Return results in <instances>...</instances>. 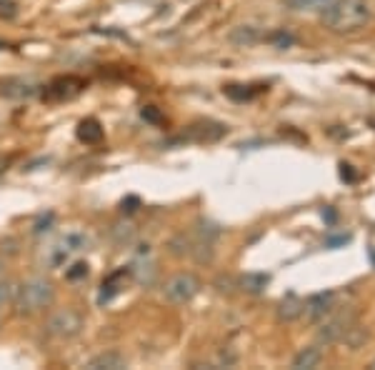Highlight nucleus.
Wrapping results in <instances>:
<instances>
[{"mask_svg":"<svg viewBox=\"0 0 375 370\" xmlns=\"http://www.w3.org/2000/svg\"><path fill=\"white\" fill-rule=\"evenodd\" d=\"M323 20L335 33H353V30L363 28L370 18V10L365 0H335L333 6L321 13Z\"/></svg>","mask_w":375,"mask_h":370,"instance_id":"f257e3e1","label":"nucleus"},{"mask_svg":"<svg viewBox=\"0 0 375 370\" xmlns=\"http://www.w3.org/2000/svg\"><path fill=\"white\" fill-rule=\"evenodd\" d=\"M13 300H15V311L20 316H36L55 300V288L45 278H30L15 290Z\"/></svg>","mask_w":375,"mask_h":370,"instance_id":"f03ea898","label":"nucleus"},{"mask_svg":"<svg viewBox=\"0 0 375 370\" xmlns=\"http://www.w3.org/2000/svg\"><path fill=\"white\" fill-rule=\"evenodd\" d=\"M83 325H85V320L80 313L73 311V308H60V311H55L53 316L48 318L45 330H48V335L55 338V341H73L75 335H80Z\"/></svg>","mask_w":375,"mask_h":370,"instance_id":"7ed1b4c3","label":"nucleus"},{"mask_svg":"<svg viewBox=\"0 0 375 370\" xmlns=\"http://www.w3.org/2000/svg\"><path fill=\"white\" fill-rule=\"evenodd\" d=\"M198 293H200V281H198L193 273L173 275V278L166 283V288H163V295H166V298L170 300V303H175V305L191 303Z\"/></svg>","mask_w":375,"mask_h":370,"instance_id":"20e7f679","label":"nucleus"},{"mask_svg":"<svg viewBox=\"0 0 375 370\" xmlns=\"http://www.w3.org/2000/svg\"><path fill=\"white\" fill-rule=\"evenodd\" d=\"M85 248H88V238H85L83 233H68L60 243H55L53 248H50L48 265L50 268H63L75 253L85 251Z\"/></svg>","mask_w":375,"mask_h":370,"instance_id":"39448f33","label":"nucleus"},{"mask_svg":"<svg viewBox=\"0 0 375 370\" xmlns=\"http://www.w3.org/2000/svg\"><path fill=\"white\" fill-rule=\"evenodd\" d=\"M80 90H83V80L66 75V78H55L53 83L45 88V98H48V101H68V98H75Z\"/></svg>","mask_w":375,"mask_h":370,"instance_id":"423d86ee","label":"nucleus"},{"mask_svg":"<svg viewBox=\"0 0 375 370\" xmlns=\"http://www.w3.org/2000/svg\"><path fill=\"white\" fill-rule=\"evenodd\" d=\"M348 325H351V318L335 316V318H330V320L323 323L321 330H318V338H321V343H325V346H330V343H338V341H343V338H346L348 330H353V328H348Z\"/></svg>","mask_w":375,"mask_h":370,"instance_id":"0eeeda50","label":"nucleus"},{"mask_svg":"<svg viewBox=\"0 0 375 370\" xmlns=\"http://www.w3.org/2000/svg\"><path fill=\"white\" fill-rule=\"evenodd\" d=\"M128 275H133V281H135L138 286H153L158 268H155V263L150 260V251L145 253V256L140 253V258L133 260V265L128 268Z\"/></svg>","mask_w":375,"mask_h":370,"instance_id":"6e6552de","label":"nucleus"},{"mask_svg":"<svg viewBox=\"0 0 375 370\" xmlns=\"http://www.w3.org/2000/svg\"><path fill=\"white\" fill-rule=\"evenodd\" d=\"M38 90H41V85L28 78H10L6 83H0V96L8 98H33Z\"/></svg>","mask_w":375,"mask_h":370,"instance_id":"1a4fd4ad","label":"nucleus"},{"mask_svg":"<svg viewBox=\"0 0 375 370\" xmlns=\"http://www.w3.org/2000/svg\"><path fill=\"white\" fill-rule=\"evenodd\" d=\"M330 303H333V293H318V295L303 300V313L310 320H321L330 313Z\"/></svg>","mask_w":375,"mask_h":370,"instance_id":"9d476101","label":"nucleus"},{"mask_svg":"<svg viewBox=\"0 0 375 370\" xmlns=\"http://www.w3.org/2000/svg\"><path fill=\"white\" fill-rule=\"evenodd\" d=\"M78 140L85 145H98L103 140V126L98 123L96 118H85L78 123V131H75Z\"/></svg>","mask_w":375,"mask_h":370,"instance_id":"9b49d317","label":"nucleus"},{"mask_svg":"<svg viewBox=\"0 0 375 370\" xmlns=\"http://www.w3.org/2000/svg\"><path fill=\"white\" fill-rule=\"evenodd\" d=\"M88 368L90 370H123V368H128V360H125V355H120L118 350H108L90 360Z\"/></svg>","mask_w":375,"mask_h":370,"instance_id":"f8f14e48","label":"nucleus"},{"mask_svg":"<svg viewBox=\"0 0 375 370\" xmlns=\"http://www.w3.org/2000/svg\"><path fill=\"white\" fill-rule=\"evenodd\" d=\"M125 275H128V270H115L113 275H108L105 281H103V286H101V295H98V303L101 305H105V303H110V300L115 298L120 293V283L125 281Z\"/></svg>","mask_w":375,"mask_h":370,"instance_id":"ddd939ff","label":"nucleus"},{"mask_svg":"<svg viewBox=\"0 0 375 370\" xmlns=\"http://www.w3.org/2000/svg\"><path fill=\"white\" fill-rule=\"evenodd\" d=\"M228 40H230L235 48H250V45H256V43L260 40V33H258L253 25H238V28L230 30Z\"/></svg>","mask_w":375,"mask_h":370,"instance_id":"4468645a","label":"nucleus"},{"mask_svg":"<svg viewBox=\"0 0 375 370\" xmlns=\"http://www.w3.org/2000/svg\"><path fill=\"white\" fill-rule=\"evenodd\" d=\"M323 360V353L318 350V348H303V350L293 358V368H298V370H313L318 368Z\"/></svg>","mask_w":375,"mask_h":370,"instance_id":"2eb2a0df","label":"nucleus"},{"mask_svg":"<svg viewBox=\"0 0 375 370\" xmlns=\"http://www.w3.org/2000/svg\"><path fill=\"white\" fill-rule=\"evenodd\" d=\"M303 316V300L298 295H288L278 308V318L280 320H295V318Z\"/></svg>","mask_w":375,"mask_h":370,"instance_id":"dca6fc26","label":"nucleus"},{"mask_svg":"<svg viewBox=\"0 0 375 370\" xmlns=\"http://www.w3.org/2000/svg\"><path fill=\"white\" fill-rule=\"evenodd\" d=\"M223 133H226V128L218 126V123H198V126H193L191 135L196 140H218Z\"/></svg>","mask_w":375,"mask_h":370,"instance_id":"f3484780","label":"nucleus"},{"mask_svg":"<svg viewBox=\"0 0 375 370\" xmlns=\"http://www.w3.org/2000/svg\"><path fill=\"white\" fill-rule=\"evenodd\" d=\"M333 3L335 0H286V6L291 8V10H308V13H313V10L323 13L325 8L333 6Z\"/></svg>","mask_w":375,"mask_h":370,"instance_id":"a211bd4d","label":"nucleus"},{"mask_svg":"<svg viewBox=\"0 0 375 370\" xmlns=\"http://www.w3.org/2000/svg\"><path fill=\"white\" fill-rule=\"evenodd\" d=\"M268 281H270L268 275H260V273L253 275V273H250V275H245L243 281H240V286H243L248 293H260L263 288L268 286Z\"/></svg>","mask_w":375,"mask_h":370,"instance_id":"6ab92c4d","label":"nucleus"},{"mask_svg":"<svg viewBox=\"0 0 375 370\" xmlns=\"http://www.w3.org/2000/svg\"><path fill=\"white\" fill-rule=\"evenodd\" d=\"M66 278H68V281H80V278H88V263H83V260L73 263L71 268L66 270Z\"/></svg>","mask_w":375,"mask_h":370,"instance_id":"aec40b11","label":"nucleus"},{"mask_svg":"<svg viewBox=\"0 0 375 370\" xmlns=\"http://www.w3.org/2000/svg\"><path fill=\"white\" fill-rule=\"evenodd\" d=\"M13 298H15V288H13V283L0 281V308H6Z\"/></svg>","mask_w":375,"mask_h":370,"instance_id":"412c9836","label":"nucleus"},{"mask_svg":"<svg viewBox=\"0 0 375 370\" xmlns=\"http://www.w3.org/2000/svg\"><path fill=\"white\" fill-rule=\"evenodd\" d=\"M18 13L15 0H0V18H13Z\"/></svg>","mask_w":375,"mask_h":370,"instance_id":"4be33fe9","label":"nucleus"},{"mask_svg":"<svg viewBox=\"0 0 375 370\" xmlns=\"http://www.w3.org/2000/svg\"><path fill=\"white\" fill-rule=\"evenodd\" d=\"M143 120H148V123H158L161 126L163 123V115H161V110L158 108H153V105H148V108H143Z\"/></svg>","mask_w":375,"mask_h":370,"instance_id":"5701e85b","label":"nucleus"},{"mask_svg":"<svg viewBox=\"0 0 375 370\" xmlns=\"http://www.w3.org/2000/svg\"><path fill=\"white\" fill-rule=\"evenodd\" d=\"M55 215L48 213V218H41V221L36 223V228H33V233H45V230H50V225H53Z\"/></svg>","mask_w":375,"mask_h":370,"instance_id":"b1692460","label":"nucleus"},{"mask_svg":"<svg viewBox=\"0 0 375 370\" xmlns=\"http://www.w3.org/2000/svg\"><path fill=\"white\" fill-rule=\"evenodd\" d=\"M120 205H123V213H135V210L140 208V200H138L135 195H128Z\"/></svg>","mask_w":375,"mask_h":370,"instance_id":"393cba45","label":"nucleus"},{"mask_svg":"<svg viewBox=\"0 0 375 370\" xmlns=\"http://www.w3.org/2000/svg\"><path fill=\"white\" fill-rule=\"evenodd\" d=\"M3 268H6V260H3V258H0V273H3Z\"/></svg>","mask_w":375,"mask_h":370,"instance_id":"a878e982","label":"nucleus"},{"mask_svg":"<svg viewBox=\"0 0 375 370\" xmlns=\"http://www.w3.org/2000/svg\"><path fill=\"white\" fill-rule=\"evenodd\" d=\"M3 48H6V43H0V50H3Z\"/></svg>","mask_w":375,"mask_h":370,"instance_id":"bb28decb","label":"nucleus"},{"mask_svg":"<svg viewBox=\"0 0 375 370\" xmlns=\"http://www.w3.org/2000/svg\"><path fill=\"white\" fill-rule=\"evenodd\" d=\"M373 368H375V363H373Z\"/></svg>","mask_w":375,"mask_h":370,"instance_id":"cd10ccee","label":"nucleus"}]
</instances>
